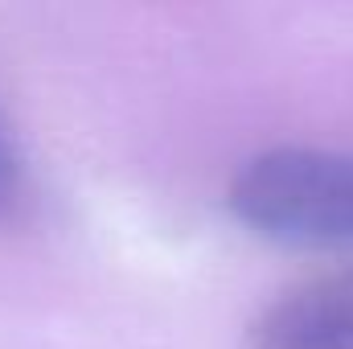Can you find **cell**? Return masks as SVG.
Returning <instances> with one entry per match:
<instances>
[{
  "label": "cell",
  "mask_w": 353,
  "mask_h": 349,
  "mask_svg": "<svg viewBox=\"0 0 353 349\" xmlns=\"http://www.w3.org/2000/svg\"><path fill=\"white\" fill-rule=\"evenodd\" d=\"M21 206H25V173H21V161L0 128V222L17 218Z\"/></svg>",
  "instance_id": "obj_3"
},
{
  "label": "cell",
  "mask_w": 353,
  "mask_h": 349,
  "mask_svg": "<svg viewBox=\"0 0 353 349\" xmlns=\"http://www.w3.org/2000/svg\"><path fill=\"white\" fill-rule=\"evenodd\" d=\"M247 349H353V271L283 292L251 321Z\"/></svg>",
  "instance_id": "obj_2"
},
{
  "label": "cell",
  "mask_w": 353,
  "mask_h": 349,
  "mask_svg": "<svg viewBox=\"0 0 353 349\" xmlns=\"http://www.w3.org/2000/svg\"><path fill=\"white\" fill-rule=\"evenodd\" d=\"M234 218L288 247H353V152L271 148L230 181Z\"/></svg>",
  "instance_id": "obj_1"
}]
</instances>
